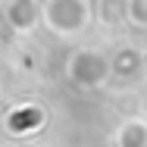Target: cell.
Returning <instances> with one entry per match:
<instances>
[{
	"mask_svg": "<svg viewBox=\"0 0 147 147\" xmlns=\"http://www.w3.org/2000/svg\"><path fill=\"white\" fill-rule=\"evenodd\" d=\"M128 16V0H100V19L116 25Z\"/></svg>",
	"mask_w": 147,
	"mask_h": 147,
	"instance_id": "6da1fadb",
	"label": "cell"
},
{
	"mask_svg": "<svg viewBox=\"0 0 147 147\" xmlns=\"http://www.w3.org/2000/svg\"><path fill=\"white\" fill-rule=\"evenodd\" d=\"M147 141V131L141 125H135V122H128L122 131H119V147H141Z\"/></svg>",
	"mask_w": 147,
	"mask_h": 147,
	"instance_id": "7a4b0ae2",
	"label": "cell"
},
{
	"mask_svg": "<svg viewBox=\"0 0 147 147\" xmlns=\"http://www.w3.org/2000/svg\"><path fill=\"white\" fill-rule=\"evenodd\" d=\"M135 66H138V57H135V53H125V57L119 53V57H116V69H119V72H131Z\"/></svg>",
	"mask_w": 147,
	"mask_h": 147,
	"instance_id": "3957f363",
	"label": "cell"
}]
</instances>
